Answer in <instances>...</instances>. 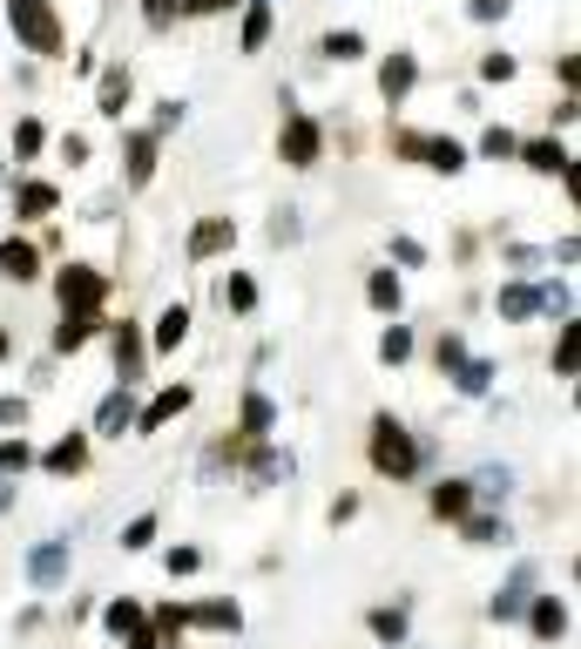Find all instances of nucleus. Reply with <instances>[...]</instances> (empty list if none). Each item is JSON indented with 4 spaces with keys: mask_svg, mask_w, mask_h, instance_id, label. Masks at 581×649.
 Segmentation results:
<instances>
[{
    "mask_svg": "<svg viewBox=\"0 0 581 649\" xmlns=\"http://www.w3.org/2000/svg\"><path fill=\"white\" fill-rule=\"evenodd\" d=\"M372 467H379V473H392V480H405L412 467H420V440H412L392 413H379V420H372Z\"/></svg>",
    "mask_w": 581,
    "mask_h": 649,
    "instance_id": "f257e3e1",
    "label": "nucleus"
},
{
    "mask_svg": "<svg viewBox=\"0 0 581 649\" xmlns=\"http://www.w3.org/2000/svg\"><path fill=\"white\" fill-rule=\"evenodd\" d=\"M8 28L34 48V54H61V21L48 0H8Z\"/></svg>",
    "mask_w": 581,
    "mask_h": 649,
    "instance_id": "f03ea898",
    "label": "nucleus"
},
{
    "mask_svg": "<svg viewBox=\"0 0 581 649\" xmlns=\"http://www.w3.org/2000/svg\"><path fill=\"white\" fill-rule=\"evenodd\" d=\"M54 291H61V311H102L109 278H102V271H89V264H68V271L54 278Z\"/></svg>",
    "mask_w": 581,
    "mask_h": 649,
    "instance_id": "7ed1b4c3",
    "label": "nucleus"
},
{
    "mask_svg": "<svg viewBox=\"0 0 581 649\" xmlns=\"http://www.w3.org/2000/svg\"><path fill=\"white\" fill-rule=\"evenodd\" d=\"M399 156H427V170H467V149L447 142V136H399Z\"/></svg>",
    "mask_w": 581,
    "mask_h": 649,
    "instance_id": "20e7f679",
    "label": "nucleus"
},
{
    "mask_svg": "<svg viewBox=\"0 0 581 649\" xmlns=\"http://www.w3.org/2000/svg\"><path fill=\"white\" fill-rule=\"evenodd\" d=\"M318 149H324V129L311 116H284V162H291V170H311Z\"/></svg>",
    "mask_w": 581,
    "mask_h": 649,
    "instance_id": "39448f33",
    "label": "nucleus"
},
{
    "mask_svg": "<svg viewBox=\"0 0 581 649\" xmlns=\"http://www.w3.org/2000/svg\"><path fill=\"white\" fill-rule=\"evenodd\" d=\"M183 406H190V386H162L149 406H142V413H136V433H156V427H170L177 413H183Z\"/></svg>",
    "mask_w": 581,
    "mask_h": 649,
    "instance_id": "423d86ee",
    "label": "nucleus"
},
{
    "mask_svg": "<svg viewBox=\"0 0 581 649\" xmlns=\"http://www.w3.org/2000/svg\"><path fill=\"white\" fill-rule=\"evenodd\" d=\"M0 278H14V284L41 278V258H34V243H21V237H8V243H0Z\"/></svg>",
    "mask_w": 581,
    "mask_h": 649,
    "instance_id": "0eeeda50",
    "label": "nucleus"
},
{
    "mask_svg": "<svg viewBox=\"0 0 581 649\" xmlns=\"http://www.w3.org/2000/svg\"><path fill=\"white\" fill-rule=\"evenodd\" d=\"M28 576H34L41 589H54V582L68 576V548H61V541H48V548H34V555H28Z\"/></svg>",
    "mask_w": 581,
    "mask_h": 649,
    "instance_id": "6e6552de",
    "label": "nucleus"
},
{
    "mask_svg": "<svg viewBox=\"0 0 581 649\" xmlns=\"http://www.w3.org/2000/svg\"><path fill=\"white\" fill-rule=\"evenodd\" d=\"M96 318H102V311H61L54 346H61V352H81V346H89V332H96Z\"/></svg>",
    "mask_w": 581,
    "mask_h": 649,
    "instance_id": "1a4fd4ad",
    "label": "nucleus"
},
{
    "mask_svg": "<svg viewBox=\"0 0 581 649\" xmlns=\"http://www.w3.org/2000/svg\"><path fill=\"white\" fill-rule=\"evenodd\" d=\"M412 81H420V61H412V54H392V61L379 68V89H385V102H399V96L412 89Z\"/></svg>",
    "mask_w": 581,
    "mask_h": 649,
    "instance_id": "9d476101",
    "label": "nucleus"
},
{
    "mask_svg": "<svg viewBox=\"0 0 581 649\" xmlns=\"http://www.w3.org/2000/svg\"><path fill=\"white\" fill-rule=\"evenodd\" d=\"M183 339H190V304H170L156 318V352H177Z\"/></svg>",
    "mask_w": 581,
    "mask_h": 649,
    "instance_id": "9b49d317",
    "label": "nucleus"
},
{
    "mask_svg": "<svg viewBox=\"0 0 581 649\" xmlns=\"http://www.w3.org/2000/svg\"><path fill=\"white\" fill-rule=\"evenodd\" d=\"M96 427H102V433H116V440H122V427H136V399H129V386L102 399V413H96Z\"/></svg>",
    "mask_w": 581,
    "mask_h": 649,
    "instance_id": "f8f14e48",
    "label": "nucleus"
},
{
    "mask_svg": "<svg viewBox=\"0 0 581 649\" xmlns=\"http://www.w3.org/2000/svg\"><path fill=\"white\" fill-rule=\"evenodd\" d=\"M467 508H473L467 480H440V487H433V515H440V521H467Z\"/></svg>",
    "mask_w": 581,
    "mask_h": 649,
    "instance_id": "ddd939ff",
    "label": "nucleus"
},
{
    "mask_svg": "<svg viewBox=\"0 0 581 649\" xmlns=\"http://www.w3.org/2000/svg\"><path fill=\"white\" fill-rule=\"evenodd\" d=\"M81 460H89V440H81V433H68V440H54V447L41 453V467H48V473H74Z\"/></svg>",
    "mask_w": 581,
    "mask_h": 649,
    "instance_id": "4468645a",
    "label": "nucleus"
},
{
    "mask_svg": "<svg viewBox=\"0 0 581 649\" xmlns=\"http://www.w3.org/2000/svg\"><path fill=\"white\" fill-rule=\"evenodd\" d=\"M230 237H237V230H230V217H210V223H197V237H190V258H217Z\"/></svg>",
    "mask_w": 581,
    "mask_h": 649,
    "instance_id": "2eb2a0df",
    "label": "nucleus"
},
{
    "mask_svg": "<svg viewBox=\"0 0 581 649\" xmlns=\"http://www.w3.org/2000/svg\"><path fill=\"white\" fill-rule=\"evenodd\" d=\"M521 156H528V170H541V177H568V149L561 142H528Z\"/></svg>",
    "mask_w": 581,
    "mask_h": 649,
    "instance_id": "dca6fc26",
    "label": "nucleus"
},
{
    "mask_svg": "<svg viewBox=\"0 0 581 649\" xmlns=\"http://www.w3.org/2000/svg\"><path fill=\"white\" fill-rule=\"evenodd\" d=\"M156 177V136H129V183L142 190Z\"/></svg>",
    "mask_w": 581,
    "mask_h": 649,
    "instance_id": "f3484780",
    "label": "nucleus"
},
{
    "mask_svg": "<svg viewBox=\"0 0 581 649\" xmlns=\"http://www.w3.org/2000/svg\"><path fill=\"white\" fill-rule=\"evenodd\" d=\"M271 41V8L264 0H251V14H243V54H258Z\"/></svg>",
    "mask_w": 581,
    "mask_h": 649,
    "instance_id": "a211bd4d",
    "label": "nucleus"
},
{
    "mask_svg": "<svg viewBox=\"0 0 581 649\" xmlns=\"http://www.w3.org/2000/svg\"><path fill=\"white\" fill-rule=\"evenodd\" d=\"M183 622H203V629H237V602H203V609H183Z\"/></svg>",
    "mask_w": 581,
    "mask_h": 649,
    "instance_id": "6ab92c4d",
    "label": "nucleus"
},
{
    "mask_svg": "<svg viewBox=\"0 0 581 649\" xmlns=\"http://www.w3.org/2000/svg\"><path fill=\"white\" fill-rule=\"evenodd\" d=\"M116 366H122V386L142 372V339L129 332V324H122V332H116Z\"/></svg>",
    "mask_w": 581,
    "mask_h": 649,
    "instance_id": "aec40b11",
    "label": "nucleus"
},
{
    "mask_svg": "<svg viewBox=\"0 0 581 649\" xmlns=\"http://www.w3.org/2000/svg\"><path fill=\"white\" fill-rule=\"evenodd\" d=\"M528 311H541V291L534 284H508L501 291V318H528Z\"/></svg>",
    "mask_w": 581,
    "mask_h": 649,
    "instance_id": "412c9836",
    "label": "nucleus"
},
{
    "mask_svg": "<svg viewBox=\"0 0 581 649\" xmlns=\"http://www.w3.org/2000/svg\"><path fill=\"white\" fill-rule=\"evenodd\" d=\"M561 629H568V609H561L554 596H541V602H534V636H548V642H554Z\"/></svg>",
    "mask_w": 581,
    "mask_h": 649,
    "instance_id": "4be33fe9",
    "label": "nucleus"
},
{
    "mask_svg": "<svg viewBox=\"0 0 581 649\" xmlns=\"http://www.w3.org/2000/svg\"><path fill=\"white\" fill-rule=\"evenodd\" d=\"M96 102H102V116H122V102H129V74H122V68L102 74V96H96Z\"/></svg>",
    "mask_w": 581,
    "mask_h": 649,
    "instance_id": "5701e85b",
    "label": "nucleus"
},
{
    "mask_svg": "<svg viewBox=\"0 0 581 649\" xmlns=\"http://www.w3.org/2000/svg\"><path fill=\"white\" fill-rule=\"evenodd\" d=\"M54 203H61V190H54V183H28V190H21V217H48Z\"/></svg>",
    "mask_w": 581,
    "mask_h": 649,
    "instance_id": "b1692460",
    "label": "nucleus"
},
{
    "mask_svg": "<svg viewBox=\"0 0 581 649\" xmlns=\"http://www.w3.org/2000/svg\"><path fill=\"white\" fill-rule=\"evenodd\" d=\"M271 420H278V413H271V399H264V392L243 399V433H271Z\"/></svg>",
    "mask_w": 581,
    "mask_h": 649,
    "instance_id": "393cba45",
    "label": "nucleus"
},
{
    "mask_svg": "<svg viewBox=\"0 0 581 649\" xmlns=\"http://www.w3.org/2000/svg\"><path fill=\"white\" fill-rule=\"evenodd\" d=\"M365 298H372L379 311H399V278H392V271H372V284H365Z\"/></svg>",
    "mask_w": 581,
    "mask_h": 649,
    "instance_id": "a878e982",
    "label": "nucleus"
},
{
    "mask_svg": "<svg viewBox=\"0 0 581 649\" xmlns=\"http://www.w3.org/2000/svg\"><path fill=\"white\" fill-rule=\"evenodd\" d=\"M102 622H109L116 636H122V629L136 636V629H142V609H136V602H109V609H102Z\"/></svg>",
    "mask_w": 581,
    "mask_h": 649,
    "instance_id": "bb28decb",
    "label": "nucleus"
},
{
    "mask_svg": "<svg viewBox=\"0 0 581 649\" xmlns=\"http://www.w3.org/2000/svg\"><path fill=\"white\" fill-rule=\"evenodd\" d=\"M487 379H493L487 359H460V392H487Z\"/></svg>",
    "mask_w": 581,
    "mask_h": 649,
    "instance_id": "cd10ccee",
    "label": "nucleus"
},
{
    "mask_svg": "<svg viewBox=\"0 0 581 649\" xmlns=\"http://www.w3.org/2000/svg\"><path fill=\"white\" fill-rule=\"evenodd\" d=\"M223 304L251 311V304H258V284H251V278H223Z\"/></svg>",
    "mask_w": 581,
    "mask_h": 649,
    "instance_id": "c85d7f7f",
    "label": "nucleus"
},
{
    "mask_svg": "<svg viewBox=\"0 0 581 649\" xmlns=\"http://www.w3.org/2000/svg\"><path fill=\"white\" fill-rule=\"evenodd\" d=\"M324 54L331 61H352V54H365V41L359 34H324Z\"/></svg>",
    "mask_w": 581,
    "mask_h": 649,
    "instance_id": "c756f323",
    "label": "nucleus"
},
{
    "mask_svg": "<svg viewBox=\"0 0 581 649\" xmlns=\"http://www.w3.org/2000/svg\"><path fill=\"white\" fill-rule=\"evenodd\" d=\"M379 352H385L392 366H399V359H412V332H399V324H392V332L379 339Z\"/></svg>",
    "mask_w": 581,
    "mask_h": 649,
    "instance_id": "7c9ffc66",
    "label": "nucleus"
},
{
    "mask_svg": "<svg viewBox=\"0 0 581 649\" xmlns=\"http://www.w3.org/2000/svg\"><path fill=\"white\" fill-rule=\"evenodd\" d=\"M149 541H156V515H136L129 535H122V548H149Z\"/></svg>",
    "mask_w": 581,
    "mask_h": 649,
    "instance_id": "2f4dec72",
    "label": "nucleus"
},
{
    "mask_svg": "<svg viewBox=\"0 0 581 649\" xmlns=\"http://www.w3.org/2000/svg\"><path fill=\"white\" fill-rule=\"evenodd\" d=\"M372 636L399 642V636H405V616H399V609H379V616H372Z\"/></svg>",
    "mask_w": 581,
    "mask_h": 649,
    "instance_id": "473e14b6",
    "label": "nucleus"
},
{
    "mask_svg": "<svg viewBox=\"0 0 581 649\" xmlns=\"http://www.w3.org/2000/svg\"><path fill=\"white\" fill-rule=\"evenodd\" d=\"M521 602H528V582H514L508 596H493V616H501V622H508V616H521Z\"/></svg>",
    "mask_w": 581,
    "mask_h": 649,
    "instance_id": "72a5a7b5",
    "label": "nucleus"
},
{
    "mask_svg": "<svg viewBox=\"0 0 581 649\" xmlns=\"http://www.w3.org/2000/svg\"><path fill=\"white\" fill-rule=\"evenodd\" d=\"M480 149H487V156H514V149H521V142H514V136H508V129H487V136H480Z\"/></svg>",
    "mask_w": 581,
    "mask_h": 649,
    "instance_id": "f704fd0d",
    "label": "nucleus"
},
{
    "mask_svg": "<svg viewBox=\"0 0 581 649\" xmlns=\"http://www.w3.org/2000/svg\"><path fill=\"white\" fill-rule=\"evenodd\" d=\"M554 372H574V324H561V346H554Z\"/></svg>",
    "mask_w": 581,
    "mask_h": 649,
    "instance_id": "c9c22d12",
    "label": "nucleus"
},
{
    "mask_svg": "<svg viewBox=\"0 0 581 649\" xmlns=\"http://www.w3.org/2000/svg\"><path fill=\"white\" fill-rule=\"evenodd\" d=\"M14 149L34 156V149H41V122H21V129H14Z\"/></svg>",
    "mask_w": 581,
    "mask_h": 649,
    "instance_id": "e433bc0d",
    "label": "nucleus"
},
{
    "mask_svg": "<svg viewBox=\"0 0 581 649\" xmlns=\"http://www.w3.org/2000/svg\"><path fill=\"white\" fill-rule=\"evenodd\" d=\"M480 74H487V81H508V74H514V61H508V54H487V61H480Z\"/></svg>",
    "mask_w": 581,
    "mask_h": 649,
    "instance_id": "4c0bfd02",
    "label": "nucleus"
},
{
    "mask_svg": "<svg viewBox=\"0 0 581 649\" xmlns=\"http://www.w3.org/2000/svg\"><path fill=\"white\" fill-rule=\"evenodd\" d=\"M177 122H183V102H162V109H156V129H149V136H162V129H177Z\"/></svg>",
    "mask_w": 581,
    "mask_h": 649,
    "instance_id": "58836bf2",
    "label": "nucleus"
},
{
    "mask_svg": "<svg viewBox=\"0 0 581 649\" xmlns=\"http://www.w3.org/2000/svg\"><path fill=\"white\" fill-rule=\"evenodd\" d=\"M197 561H203L197 548H170V576H190V568H197Z\"/></svg>",
    "mask_w": 581,
    "mask_h": 649,
    "instance_id": "ea45409f",
    "label": "nucleus"
},
{
    "mask_svg": "<svg viewBox=\"0 0 581 649\" xmlns=\"http://www.w3.org/2000/svg\"><path fill=\"white\" fill-rule=\"evenodd\" d=\"M0 467H28V447L21 440H0Z\"/></svg>",
    "mask_w": 581,
    "mask_h": 649,
    "instance_id": "a19ab883",
    "label": "nucleus"
},
{
    "mask_svg": "<svg viewBox=\"0 0 581 649\" xmlns=\"http://www.w3.org/2000/svg\"><path fill=\"white\" fill-rule=\"evenodd\" d=\"M493 14H508V0H473V21H493Z\"/></svg>",
    "mask_w": 581,
    "mask_h": 649,
    "instance_id": "79ce46f5",
    "label": "nucleus"
},
{
    "mask_svg": "<svg viewBox=\"0 0 581 649\" xmlns=\"http://www.w3.org/2000/svg\"><path fill=\"white\" fill-rule=\"evenodd\" d=\"M230 0H183V14H223Z\"/></svg>",
    "mask_w": 581,
    "mask_h": 649,
    "instance_id": "37998d69",
    "label": "nucleus"
},
{
    "mask_svg": "<svg viewBox=\"0 0 581 649\" xmlns=\"http://www.w3.org/2000/svg\"><path fill=\"white\" fill-rule=\"evenodd\" d=\"M8 420H21V399H0V427H8Z\"/></svg>",
    "mask_w": 581,
    "mask_h": 649,
    "instance_id": "c03bdc74",
    "label": "nucleus"
},
{
    "mask_svg": "<svg viewBox=\"0 0 581 649\" xmlns=\"http://www.w3.org/2000/svg\"><path fill=\"white\" fill-rule=\"evenodd\" d=\"M129 649H156V636H149V629H136V642H129Z\"/></svg>",
    "mask_w": 581,
    "mask_h": 649,
    "instance_id": "a18cd8bd",
    "label": "nucleus"
},
{
    "mask_svg": "<svg viewBox=\"0 0 581 649\" xmlns=\"http://www.w3.org/2000/svg\"><path fill=\"white\" fill-rule=\"evenodd\" d=\"M0 359H8V332H0Z\"/></svg>",
    "mask_w": 581,
    "mask_h": 649,
    "instance_id": "49530a36",
    "label": "nucleus"
},
{
    "mask_svg": "<svg viewBox=\"0 0 581 649\" xmlns=\"http://www.w3.org/2000/svg\"><path fill=\"white\" fill-rule=\"evenodd\" d=\"M264 8H271V0H264Z\"/></svg>",
    "mask_w": 581,
    "mask_h": 649,
    "instance_id": "de8ad7c7",
    "label": "nucleus"
}]
</instances>
